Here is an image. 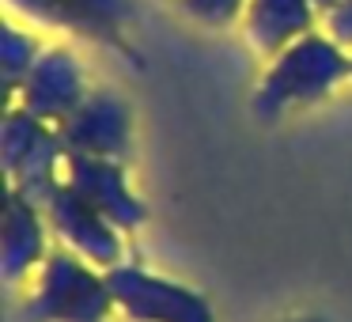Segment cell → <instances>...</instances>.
<instances>
[{"instance_id":"1","label":"cell","mask_w":352,"mask_h":322,"mask_svg":"<svg viewBox=\"0 0 352 322\" xmlns=\"http://www.w3.org/2000/svg\"><path fill=\"white\" fill-rule=\"evenodd\" d=\"M344 80H352V54L326 31H314L269 61L250 95V110L258 122H280L292 110L314 107L333 95Z\"/></svg>"},{"instance_id":"2","label":"cell","mask_w":352,"mask_h":322,"mask_svg":"<svg viewBox=\"0 0 352 322\" xmlns=\"http://www.w3.org/2000/svg\"><path fill=\"white\" fill-rule=\"evenodd\" d=\"M114 292L102 269L76 258L72 250H50L38 266L23 322H107L114 314Z\"/></svg>"},{"instance_id":"3","label":"cell","mask_w":352,"mask_h":322,"mask_svg":"<svg viewBox=\"0 0 352 322\" xmlns=\"http://www.w3.org/2000/svg\"><path fill=\"white\" fill-rule=\"evenodd\" d=\"M0 160H4L8 190L23 193L34 205H46V197L65 178L69 148L57 125L27 114L23 107H8L0 125Z\"/></svg>"},{"instance_id":"4","label":"cell","mask_w":352,"mask_h":322,"mask_svg":"<svg viewBox=\"0 0 352 322\" xmlns=\"http://www.w3.org/2000/svg\"><path fill=\"white\" fill-rule=\"evenodd\" d=\"M114 303L133 322H216V311L197 288L178 284L170 277H160L144 266H122L107 269Z\"/></svg>"},{"instance_id":"5","label":"cell","mask_w":352,"mask_h":322,"mask_svg":"<svg viewBox=\"0 0 352 322\" xmlns=\"http://www.w3.org/2000/svg\"><path fill=\"white\" fill-rule=\"evenodd\" d=\"M16 12L38 19L42 27H57L76 39H87L95 46L122 54L125 61L140 65L129 42V27L137 19L133 0H8Z\"/></svg>"},{"instance_id":"6","label":"cell","mask_w":352,"mask_h":322,"mask_svg":"<svg viewBox=\"0 0 352 322\" xmlns=\"http://www.w3.org/2000/svg\"><path fill=\"white\" fill-rule=\"evenodd\" d=\"M69 155L125 163L133 155V107L114 87H91L87 99L57 125Z\"/></svg>"},{"instance_id":"7","label":"cell","mask_w":352,"mask_h":322,"mask_svg":"<svg viewBox=\"0 0 352 322\" xmlns=\"http://www.w3.org/2000/svg\"><path fill=\"white\" fill-rule=\"evenodd\" d=\"M42 213H46L50 231H54V235L61 239L76 258L91 261L95 269L107 273V269H114V266L125 261L122 228H114L99 208H91L76 190H69L65 182L46 197Z\"/></svg>"},{"instance_id":"8","label":"cell","mask_w":352,"mask_h":322,"mask_svg":"<svg viewBox=\"0 0 352 322\" xmlns=\"http://www.w3.org/2000/svg\"><path fill=\"white\" fill-rule=\"evenodd\" d=\"M87 92H91L87 87V69L76 57V50L50 46V50H42L38 65L23 80V87H19L12 107H23L27 114L42 118V122L61 125L87 99Z\"/></svg>"},{"instance_id":"9","label":"cell","mask_w":352,"mask_h":322,"mask_svg":"<svg viewBox=\"0 0 352 322\" xmlns=\"http://www.w3.org/2000/svg\"><path fill=\"white\" fill-rule=\"evenodd\" d=\"M69 190H76L91 208H99L114 228L140 231L148 220V205L137 197L129 182V171L118 160H95V155H69L65 160V178Z\"/></svg>"},{"instance_id":"10","label":"cell","mask_w":352,"mask_h":322,"mask_svg":"<svg viewBox=\"0 0 352 322\" xmlns=\"http://www.w3.org/2000/svg\"><path fill=\"white\" fill-rule=\"evenodd\" d=\"M46 231L50 224L42 205L27 201L16 190H4V213H0V273H4V281H19L50 258Z\"/></svg>"},{"instance_id":"11","label":"cell","mask_w":352,"mask_h":322,"mask_svg":"<svg viewBox=\"0 0 352 322\" xmlns=\"http://www.w3.org/2000/svg\"><path fill=\"white\" fill-rule=\"evenodd\" d=\"M318 4L314 0H250L243 16V34L254 54L273 61L299 39L318 31Z\"/></svg>"},{"instance_id":"12","label":"cell","mask_w":352,"mask_h":322,"mask_svg":"<svg viewBox=\"0 0 352 322\" xmlns=\"http://www.w3.org/2000/svg\"><path fill=\"white\" fill-rule=\"evenodd\" d=\"M38 57H42V42L31 31L4 23V31H0V76H4V95L8 99L19 95V87L38 65Z\"/></svg>"},{"instance_id":"13","label":"cell","mask_w":352,"mask_h":322,"mask_svg":"<svg viewBox=\"0 0 352 322\" xmlns=\"http://www.w3.org/2000/svg\"><path fill=\"white\" fill-rule=\"evenodd\" d=\"M175 4H178L182 16L193 19V23L208 27V31H223V27L243 23L250 0H175Z\"/></svg>"},{"instance_id":"14","label":"cell","mask_w":352,"mask_h":322,"mask_svg":"<svg viewBox=\"0 0 352 322\" xmlns=\"http://www.w3.org/2000/svg\"><path fill=\"white\" fill-rule=\"evenodd\" d=\"M322 27L337 46L352 54V0H337L329 12H322Z\"/></svg>"},{"instance_id":"15","label":"cell","mask_w":352,"mask_h":322,"mask_svg":"<svg viewBox=\"0 0 352 322\" xmlns=\"http://www.w3.org/2000/svg\"><path fill=\"white\" fill-rule=\"evenodd\" d=\"M284 322H329L326 314H292V319H284Z\"/></svg>"},{"instance_id":"16","label":"cell","mask_w":352,"mask_h":322,"mask_svg":"<svg viewBox=\"0 0 352 322\" xmlns=\"http://www.w3.org/2000/svg\"><path fill=\"white\" fill-rule=\"evenodd\" d=\"M314 4H318V12H329L337 4V0H314Z\"/></svg>"}]
</instances>
